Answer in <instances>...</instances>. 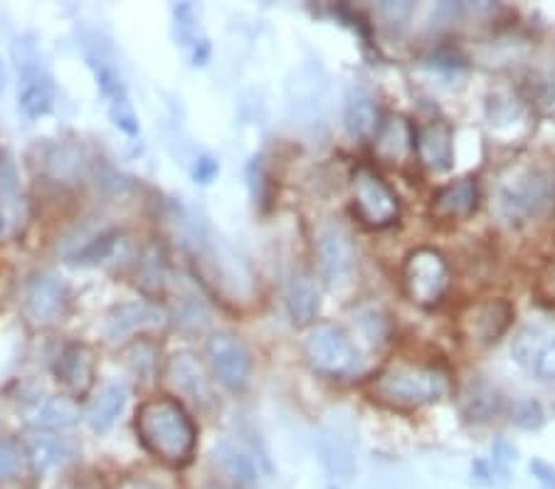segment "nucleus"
<instances>
[{
  "instance_id": "1",
  "label": "nucleus",
  "mask_w": 555,
  "mask_h": 489,
  "mask_svg": "<svg viewBox=\"0 0 555 489\" xmlns=\"http://www.w3.org/2000/svg\"><path fill=\"white\" fill-rule=\"evenodd\" d=\"M137 433L143 448L168 467H185L198 442L193 417L173 398L146 400L137 413Z\"/></svg>"
},
{
  "instance_id": "2",
  "label": "nucleus",
  "mask_w": 555,
  "mask_h": 489,
  "mask_svg": "<svg viewBox=\"0 0 555 489\" xmlns=\"http://www.w3.org/2000/svg\"><path fill=\"white\" fill-rule=\"evenodd\" d=\"M447 390V373L425 363H390L375 376L371 396L378 403L398 411H415L440 400Z\"/></svg>"
},
{
  "instance_id": "3",
  "label": "nucleus",
  "mask_w": 555,
  "mask_h": 489,
  "mask_svg": "<svg viewBox=\"0 0 555 489\" xmlns=\"http://www.w3.org/2000/svg\"><path fill=\"white\" fill-rule=\"evenodd\" d=\"M304 356L309 366L326 378H351L363 369V356L341 326L319 322L304 339Z\"/></svg>"
},
{
  "instance_id": "4",
  "label": "nucleus",
  "mask_w": 555,
  "mask_h": 489,
  "mask_svg": "<svg viewBox=\"0 0 555 489\" xmlns=\"http://www.w3.org/2000/svg\"><path fill=\"white\" fill-rule=\"evenodd\" d=\"M400 278L408 299L415 301L417 307L429 309L440 305L450 287V267H447L442 253L433 247H417L402 262Z\"/></svg>"
},
{
  "instance_id": "5",
  "label": "nucleus",
  "mask_w": 555,
  "mask_h": 489,
  "mask_svg": "<svg viewBox=\"0 0 555 489\" xmlns=\"http://www.w3.org/2000/svg\"><path fill=\"white\" fill-rule=\"evenodd\" d=\"M353 210L363 226L373 230L390 228L400 218V198L388 181L371 166H358L351 176Z\"/></svg>"
},
{
  "instance_id": "6",
  "label": "nucleus",
  "mask_w": 555,
  "mask_h": 489,
  "mask_svg": "<svg viewBox=\"0 0 555 489\" xmlns=\"http://www.w3.org/2000/svg\"><path fill=\"white\" fill-rule=\"evenodd\" d=\"M313 250H317V272L328 289H344L353 282L358 265L356 245L341 222L326 220L319 228Z\"/></svg>"
},
{
  "instance_id": "7",
  "label": "nucleus",
  "mask_w": 555,
  "mask_h": 489,
  "mask_svg": "<svg viewBox=\"0 0 555 489\" xmlns=\"http://www.w3.org/2000/svg\"><path fill=\"white\" fill-rule=\"evenodd\" d=\"M15 65L23 79V89L21 94H17V110H21L23 117L28 119H40L44 114H50L52 106H55L57 92L48 69L42 67L40 55L33 42L17 40Z\"/></svg>"
},
{
  "instance_id": "8",
  "label": "nucleus",
  "mask_w": 555,
  "mask_h": 489,
  "mask_svg": "<svg viewBox=\"0 0 555 489\" xmlns=\"http://www.w3.org/2000/svg\"><path fill=\"white\" fill-rule=\"evenodd\" d=\"M553 201V181L548 173L531 171L518 176L516 181L506 183L499 191V216L512 226H524V222L539 218Z\"/></svg>"
},
{
  "instance_id": "9",
  "label": "nucleus",
  "mask_w": 555,
  "mask_h": 489,
  "mask_svg": "<svg viewBox=\"0 0 555 489\" xmlns=\"http://www.w3.org/2000/svg\"><path fill=\"white\" fill-rule=\"evenodd\" d=\"M205 353L220 386H225L230 394H243L253 378V353L247 344L230 332H215L205 342Z\"/></svg>"
},
{
  "instance_id": "10",
  "label": "nucleus",
  "mask_w": 555,
  "mask_h": 489,
  "mask_svg": "<svg viewBox=\"0 0 555 489\" xmlns=\"http://www.w3.org/2000/svg\"><path fill=\"white\" fill-rule=\"evenodd\" d=\"M514 322V307L506 299L469 301L456 314V329L474 346H491L508 332Z\"/></svg>"
},
{
  "instance_id": "11",
  "label": "nucleus",
  "mask_w": 555,
  "mask_h": 489,
  "mask_svg": "<svg viewBox=\"0 0 555 489\" xmlns=\"http://www.w3.org/2000/svg\"><path fill=\"white\" fill-rule=\"evenodd\" d=\"M87 65L92 67L96 87H100V92L106 100V106H109V117L114 121V127H119L127 137H139L141 127H139L137 110H133L127 85H124V79L114 62L106 57L100 48H96L94 52H87Z\"/></svg>"
},
{
  "instance_id": "12",
  "label": "nucleus",
  "mask_w": 555,
  "mask_h": 489,
  "mask_svg": "<svg viewBox=\"0 0 555 489\" xmlns=\"http://www.w3.org/2000/svg\"><path fill=\"white\" fill-rule=\"evenodd\" d=\"M164 381L178 398L188 400V403L201 408V411L215 403V390L208 371H205L198 356L191 351H178L168 359Z\"/></svg>"
},
{
  "instance_id": "13",
  "label": "nucleus",
  "mask_w": 555,
  "mask_h": 489,
  "mask_svg": "<svg viewBox=\"0 0 555 489\" xmlns=\"http://www.w3.org/2000/svg\"><path fill=\"white\" fill-rule=\"evenodd\" d=\"M67 284L52 272H35L23 289V309L35 324H52L67 309Z\"/></svg>"
},
{
  "instance_id": "14",
  "label": "nucleus",
  "mask_w": 555,
  "mask_h": 489,
  "mask_svg": "<svg viewBox=\"0 0 555 489\" xmlns=\"http://www.w3.org/2000/svg\"><path fill=\"white\" fill-rule=\"evenodd\" d=\"M514 359L539 381H555V326H526L512 344Z\"/></svg>"
},
{
  "instance_id": "15",
  "label": "nucleus",
  "mask_w": 555,
  "mask_h": 489,
  "mask_svg": "<svg viewBox=\"0 0 555 489\" xmlns=\"http://www.w3.org/2000/svg\"><path fill=\"white\" fill-rule=\"evenodd\" d=\"M166 322V314L151 301H127L109 309L104 319V339L112 344L127 342L131 336L151 332Z\"/></svg>"
},
{
  "instance_id": "16",
  "label": "nucleus",
  "mask_w": 555,
  "mask_h": 489,
  "mask_svg": "<svg viewBox=\"0 0 555 489\" xmlns=\"http://www.w3.org/2000/svg\"><path fill=\"white\" fill-rule=\"evenodd\" d=\"M55 378L72 398H85L94 386L96 359L87 344H67L55 359Z\"/></svg>"
},
{
  "instance_id": "17",
  "label": "nucleus",
  "mask_w": 555,
  "mask_h": 489,
  "mask_svg": "<svg viewBox=\"0 0 555 489\" xmlns=\"http://www.w3.org/2000/svg\"><path fill=\"white\" fill-rule=\"evenodd\" d=\"M210 458L212 465L230 479V485L257 487L262 482V469H259L257 452L253 448H247L243 440H218Z\"/></svg>"
},
{
  "instance_id": "18",
  "label": "nucleus",
  "mask_w": 555,
  "mask_h": 489,
  "mask_svg": "<svg viewBox=\"0 0 555 489\" xmlns=\"http://www.w3.org/2000/svg\"><path fill=\"white\" fill-rule=\"evenodd\" d=\"M23 450L25 458L30 460V465L38 469V473H48V469L67 465V462L75 460L77 455V445L65 438V435L38 428L28 435Z\"/></svg>"
},
{
  "instance_id": "19",
  "label": "nucleus",
  "mask_w": 555,
  "mask_h": 489,
  "mask_svg": "<svg viewBox=\"0 0 555 489\" xmlns=\"http://www.w3.org/2000/svg\"><path fill=\"white\" fill-rule=\"evenodd\" d=\"M373 151L383 164H402L415 151V129L408 119L390 114L380 119L378 131L373 133Z\"/></svg>"
},
{
  "instance_id": "20",
  "label": "nucleus",
  "mask_w": 555,
  "mask_h": 489,
  "mask_svg": "<svg viewBox=\"0 0 555 489\" xmlns=\"http://www.w3.org/2000/svg\"><path fill=\"white\" fill-rule=\"evenodd\" d=\"M454 133L444 121H429L415 131V151L429 171L442 173L454 164Z\"/></svg>"
},
{
  "instance_id": "21",
  "label": "nucleus",
  "mask_w": 555,
  "mask_h": 489,
  "mask_svg": "<svg viewBox=\"0 0 555 489\" xmlns=\"http://www.w3.org/2000/svg\"><path fill=\"white\" fill-rule=\"evenodd\" d=\"M129 403V388L124 381H109L100 388L92 400L85 408V421L94 433H106L114 428V423L119 421L124 408Z\"/></svg>"
},
{
  "instance_id": "22",
  "label": "nucleus",
  "mask_w": 555,
  "mask_h": 489,
  "mask_svg": "<svg viewBox=\"0 0 555 489\" xmlns=\"http://www.w3.org/2000/svg\"><path fill=\"white\" fill-rule=\"evenodd\" d=\"M479 189L474 178H460L442 185L433 198V216L440 220H464L477 210Z\"/></svg>"
},
{
  "instance_id": "23",
  "label": "nucleus",
  "mask_w": 555,
  "mask_h": 489,
  "mask_svg": "<svg viewBox=\"0 0 555 489\" xmlns=\"http://www.w3.org/2000/svg\"><path fill=\"white\" fill-rule=\"evenodd\" d=\"M286 311H289L292 322L297 326H307L317 319L321 309V295L317 287V280L309 272H294L289 282H286Z\"/></svg>"
},
{
  "instance_id": "24",
  "label": "nucleus",
  "mask_w": 555,
  "mask_h": 489,
  "mask_svg": "<svg viewBox=\"0 0 555 489\" xmlns=\"http://www.w3.org/2000/svg\"><path fill=\"white\" fill-rule=\"evenodd\" d=\"M344 121L353 139H373V133L380 127L378 106L365 92H351L346 100Z\"/></svg>"
},
{
  "instance_id": "25",
  "label": "nucleus",
  "mask_w": 555,
  "mask_h": 489,
  "mask_svg": "<svg viewBox=\"0 0 555 489\" xmlns=\"http://www.w3.org/2000/svg\"><path fill=\"white\" fill-rule=\"evenodd\" d=\"M77 408L72 403L69 398H42L35 403L33 408V417L30 423L35 425L38 430H65L72 428V425L77 423Z\"/></svg>"
},
{
  "instance_id": "26",
  "label": "nucleus",
  "mask_w": 555,
  "mask_h": 489,
  "mask_svg": "<svg viewBox=\"0 0 555 489\" xmlns=\"http://www.w3.org/2000/svg\"><path fill=\"white\" fill-rule=\"evenodd\" d=\"M166 257L158 245H149L137 262V284L146 297H158L166 289Z\"/></svg>"
},
{
  "instance_id": "27",
  "label": "nucleus",
  "mask_w": 555,
  "mask_h": 489,
  "mask_svg": "<svg viewBox=\"0 0 555 489\" xmlns=\"http://www.w3.org/2000/svg\"><path fill=\"white\" fill-rule=\"evenodd\" d=\"M42 166L55 181H67V178H75L82 173L85 168V158L79 154V149L69 146V144H60V146H50L42 154Z\"/></svg>"
},
{
  "instance_id": "28",
  "label": "nucleus",
  "mask_w": 555,
  "mask_h": 489,
  "mask_svg": "<svg viewBox=\"0 0 555 489\" xmlns=\"http://www.w3.org/2000/svg\"><path fill=\"white\" fill-rule=\"evenodd\" d=\"M173 322L181 332H188V334L205 332V329L210 326V309L201 297L183 295L176 301Z\"/></svg>"
},
{
  "instance_id": "29",
  "label": "nucleus",
  "mask_w": 555,
  "mask_h": 489,
  "mask_svg": "<svg viewBox=\"0 0 555 489\" xmlns=\"http://www.w3.org/2000/svg\"><path fill=\"white\" fill-rule=\"evenodd\" d=\"M289 92H292L294 104H297L299 110H304L307 104L319 102L321 96H324L326 82L317 67H304L301 73L294 77V82L289 85Z\"/></svg>"
},
{
  "instance_id": "30",
  "label": "nucleus",
  "mask_w": 555,
  "mask_h": 489,
  "mask_svg": "<svg viewBox=\"0 0 555 489\" xmlns=\"http://www.w3.org/2000/svg\"><path fill=\"white\" fill-rule=\"evenodd\" d=\"M499 406H501V396L487 384H479V386L472 384L467 394H464V413L474 417V421H487V417L496 415Z\"/></svg>"
},
{
  "instance_id": "31",
  "label": "nucleus",
  "mask_w": 555,
  "mask_h": 489,
  "mask_svg": "<svg viewBox=\"0 0 555 489\" xmlns=\"http://www.w3.org/2000/svg\"><path fill=\"white\" fill-rule=\"evenodd\" d=\"M156 346L146 342V339H139L127 346V351H124V361H127L129 371L137 376L139 381H151L156 376Z\"/></svg>"
},
{
  "instance_id": "32",
  "label": "nucleus",
  "mask_w": 555,
  "mask_h": 489,
  "mask_svg": "<svg viewBox=\"0 0 555 489\" xmlns=\"http://www.w3.org/2000/svg\"><path fill=\"white\" fill-rule=\"evenodd\" d=\"M25 450L11 438H0V485L13 482L21 477L25 465Z\"/></svg>"
},
{
  "instance_id": "33",
  "label": "nucleus",
  "mask_w": 555,
  "mask_h": 489,
  "mask_svg": "<svg viewBox=\"0 0 555 489\" xmlns=\"http://www.w3.org/2000/svg\"><path fill=\"white\" fill-rule=\"evenodd\" d=\"M512 421L524 430H539L545 421V415H543V408L535 403V400L526 398V400H518V403L514 406Z\"/></svg>"
},
{
  "instance_id": "34",
  "label": "nucleus",
  "mask_w": 555,
  "mask_h": 489,
  "mask_svg": "<svg viewBox=\"0 0 555 489\" xmlns=\"http://www.w3.org/2000/svg\"><path fill=\"white\" fill-rule=\"evenodd\" d=\"M17 191V173L11 158H0V198H11Z\"/></svg>"
},
{
  "instance_id": "35",
  "label": "nucleus",
  "mask_w": 555,
  "mask_h": 489,
  "mask_svg": "<svg viewBox=\"0 0 555 489\" xmlns=\"http://www.w3.org/2000/svg\"><path fill=\"white\" fill-rule=\"evenodd\" d=\"M220 166L212 156H198L193 164V178L195 183H210L215 176H218Z\"/></svg>"
},
{
  "instance_id": "36",
  "label": "nucleus",
  "mask_w": 555,
  "mask_h": 489,
  "mask_svg": "<svg viewBox=\"0 0 555 489\" xmlns=\"http://www.w3.org/2000/svg\"><path fill=\"white\" fill-rule=\"evenodd\" d=\"M531 473L539 479L543 489H555V467L548 465L545 460H533L531 462Z\"/></svg>"
},
{
  "instance_id": "37",
  "label": "nucleus",
  "mask_w": 555,
  "mask_h": 489,
  "mask_svg": "<svg viewBox=\"0 0 555 489\" xmlns=\"http://www.w3.org/2000/svg\"><path fill=\"white\" fill-rule=\"evenodd\" d=\"M116 489H158V487L143 477H127L116 485Z\"/></svg>"
},
{
  "instance_id": "38",
  "label": "nucleus",
  "mask_w": 555,
  "mask_h": 489,
  "mask_svg": "<svg viewBox=\"0 0 555 489\" xmlns=\"http://www.w3.org/2000/svg\"><path fill=\"white\" fill-rule=\"evenodd\" d=\"M201 489H243V487H235V485H225V482H208V485H203Z\"/></svg>"
},
{
  "instance_id": "39",
  "label": "nucleus",
  "mask_w": 555,
  "mask_h": 489,
  "mask_svg": "<svg viewBox=\"0 0 555 489\" xmlns=\"http://www.w3.org/2000/svg\"><path fill=\"white\" fill-rule=\"evenodd\" d=\"M5 82H8V75H5V65H3V60H0V92H3V89H5Z\"/></svg>"
},
{
  "instance_id": "40",
  "label": "nucleus",
  "mask_w": 555,
  "mask_h": 489,
  "mask_svg": "<svg viewBox=\"0 0 555 489\" xmlns=\"http://www.w3.org/2000/svg\"><path fill=\"white\" fill-rule=\"evenodd\" d=\"M5 230V220H3V216H0V233H3Z\"/></svg>"
}]
</instances>
